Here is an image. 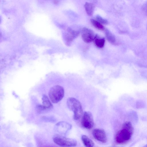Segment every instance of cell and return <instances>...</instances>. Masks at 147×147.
<instances>
[{
  "label": "cell",
  "mask_w": 147,
  "mask_h": 147,
  "mask_svg": "<svg viewBox=\"0 0 147 147\" xmlns=\"http://www.w3.org/2000/svg\"><path fill=\"white\" fill-rule=\"evenodd\" d=\"M133 133L134 128L131 123L126 121L123 124L122 129L116 135L115 141L119 144H126L130 140Z\"/></svg>",
  "instance_id": "1"
},
{
  "label": "cell",
  "mask_w": 147,
  "mask_h": 147,
  "mask_svg": "<svg viewBox=\"0 0 147 147\" xmlns=\"http://www.w3.org/2000/svg\"><path fill=\"white\" fill-rule=\"evenodd\" d=\"M67 106L74 113L73 118L75 120L79 119L82 115L83 110L80 102L76 99L69 98L67 100Z\"/></svg>",
  "instance_id": "2"
},
{
  "label": "cell",
  "mask_w": 147,
  "mask_h": 147,
  "mask_svg": "<svg viewBox=\"0 0 147 147\" xmlns=\"http://www.w3.org/2000/svg\"><path fill=\"white\" fill-rule=\"evenodd\" d=\"M64 90L61 86L56 85L52 87L49 92V96L51 101L56 103L60 101L64 95Z\"/></svg>",
  "instance_id": "3"
},
{
  "label": "cell",
  "mask_w": 147,
  "mask_h": 147,
  "mask_svg": "<svg viewBox=\"0 0 147 147\" xmlns=\"http://www.w3.org/2000/svg\"><path fill=\"white\" fill-rule=\"evenodd\" d=\"M53 142L57 144L64 147H74L77 144L74 139L66 138L59 134H55L53 137Z\"/></svg>",
  "instance_id": "4"
},
{
  "label": "cell",
  "mask_w": 147,
  "mask_h": 147,
  "mask_svg": "<svg viewBox=\"0 0 147 147\" xmlns=\"http://www.w3.org/2000/svg\"><path fill=\"white\" fill-rule=\"evenodd\" d=\"M81 124L83 127L87 129H90L93 127V118L90 112L88 111L84 112L82 118Z\"/></svg>",
  "instance_id": "5"
},
{
  "label": "cell",
  "mask_w": 147,
  "mask_h": 147,
  "mask_svg": "<svg viewBox=\"0 0 147 147\" xmlns=\"http://www.w3.org/2000/svg\"><path fill=\"white\" fill-rule=\"evenodd\" d=\"M81 35L83 40L86 43H89L93 41L95 36L92 30L86 28L82 30Z\"/></svg>",
  "instance_id": "6"
},
{
  "label": "cell",
  "mask_w": 147,
  "mask_h": 147,
  "mask_svg": "<svg viewBox=\"0 0 147 147\" xmlns=\"http://www.w3.org/2000/svg\"><path fill=\"white\" fill-rule=\"evenodd\" d=\"M94 138L97 140L102 143H105L107 141V137L104 130L101 129H94L92 132Z\"/></svg>",
  "instance_id": "7"
},
{
  "label": "cell",
  "mask_w": 147,
  "mask_h": 147,
  "mask_svg": "<svg viewBox=\"0 0 147 147\" xmlns=\"http://www.w3.org/2000/svg\"><path fill=\"white\" fill-rule=\"evenodd\" d=\"M56 129L59 132H64L67 130L70 125L64 122H60L56 125Z\"/></svg>",
  "instance_id": "8"
},
{
  "label": "cell",
  "mask_w": 147,
  "mask_h": 147,
  "mask_svg": "<svg viewBox=\"0 0 147 147\" xmlns=\"http://www.w3.org/2000/svg\"><path fill=\"white\" fill-rule=\"evenodd\" d=\"M84 7L88 15L92 16L95 7L94 5L92 3L86 2L85 3Z\"/></svg>",
  "instance_id": "9"
},
{
  "label": "cell",
  "mask_w": 147,
  "mask_h": 147,
  "mask_svg": "<svg viewBox=\"0 0 147 147\" xmlns=\"http://www.w3.org/2000/svg\"><path fill=\"white\" fill-rule=\"evenodd\" d=\"M82 141L84 145L87 147H92L94 146V144L93 142L87 136L82 135L81 137Z\"/></svg>",
  "instance_id": "10"
},
{
  "label": "cell",
  "mask_w": 147,
  "mask_h": 147,
  "mask_svg": "<svg viewBox=\"0 0 147 147\" xmlns=\"http://www.w3.org/2000/svg\"><path fill=\"white\" fill-rule=\"evenodd\" d=\"M94 42L96 46L98 48H102L104 45L105 40L104 38H100L98 35H95Z\"/></svg>",
  "instance_id": "11"
},
{
  "label": "cell",
  "mask_w": 147,
  "mask_h": 147,
  "mask_svg": "<svg viewBox=\"0 0 147 147\" xmlns=\"http://www.w3.org/2000/svg\"><path fill=\"white\" fill-rule=\"evenodd\" d=\"M42 100V105L47 110L52 108L53 105L47 95L45 94L43 95Z\"/></svg>",
  "instance_id": "12"
},
{
  "label": "cell",
  "mask_w": 147,
  "mask_h": 147,
  "mask_svg": "<svg viewBox=\"0 0 147 147\" xmlns=\"http://www.w3.org/2000/svg\"><path fill=\"white\" fill-rule=\"evenodd\" d=\"M105 32L108 41L112 44H115L116 40L115 36L108 29H106Z\"/></svg>",
  "instance_id": "13"
},
{
  "label": "cell",
  "mask_w": 147,
  "mask_h": 147,
  "mask_svg": "<svg viewBox=\"0 0 147 147\" xmlns=\"http://www.w3.org/2000/svg\"><path fill=\"white\" fill-rule=\"evenodd\" d=\"M90 21L92 25L97 29L101 30H103L105 29V28L102 24L96 20L91 19Z\"/></svg>",
  "instance_id": "14"
},
{
  "label": "cell",
  "mask_w": 147,
  "mask_h": 147,
  "mask_svg": "<svg viewBox=\"0 0 147 147\" xmlns=\"http://www.w3.org/2000/svg\"><path fill=\"white\" fill-rule=\"evenodd\" d=\"M96 19L97 21L101 24H107L108 23L107 20L102 18L99 16H97L96 17Z\"/></svg>",
  "instance_id": "15"
},
{
  "label": "cell",
  "mask_w": 147,
  "mask_h": 147,
  "mask_svg": "<svg viewBox=\"0 0 147 147\" xmlns=\"http://www.w3.org/2000/svg\"><path fill=\"white\" fill-rule=\"evenodd\" d=\"M36 108L39 112H41V111L47 110L43 105H36Z\"/></svg>",
  "instance_id": "16"
},
{
  "label": "cell",
  "mask_w": 147,
  "mask_h": 147,
  "mask_svg": "<svg viewBox=\"0 0 147 147\" xmlns=\"http://www.w3.org/2000/svg\"><path fill=\"white\" fill-rule=\"evenodd\" d=\"M145 146V147H147V144Z\"/></svg>",
  "instance_id": "17"
},
{
  "label": "cell",
  "mask_w": 147,
  "mask_h": 147,
  "mask_svg": "<svg viewBox=\"0 0 147 147\" xmlns=\"http://www.w3.org/2000/svg\"></svg>",
  "instance_id": "18"
}]
</instances>
